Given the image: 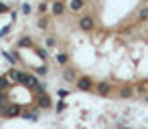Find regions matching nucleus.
Instances as JSON below:
<instances>
[{
  "mask_svg": "<svg viewBox=\"0 0 148 129\" xmlns=\"http://www.w3.org/2000/svg\"><path fill=\"white\" fill-rule=\"evenodd\" d=\"M6 85H8V77H0V91L6 89Z\"/></svg>",
  "mask_w": 148,
  "mask_h": 129,
  "instance_id": "obj_1",
  "label": "nucleus"
},
{
  "mask_svg": "<svg viewBox=\"0 0 148 129\" xmlns=\"http://www.w3.org/2000/svg\"><path fill=\"white\" fill-rule=\"evenodd\" d=\"M23 12H25V14H31V6L25 4V6H23Z\"/></svg>",
  "mask_w": 148,
  "mask_h": 129,
  "instance_id": "obj_2",
  "label": "nucleus"
}]
</instances>
